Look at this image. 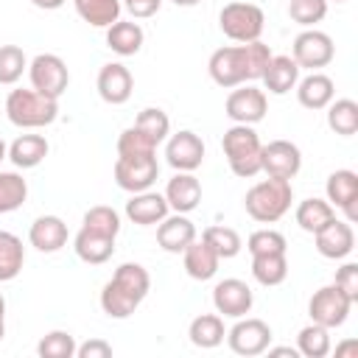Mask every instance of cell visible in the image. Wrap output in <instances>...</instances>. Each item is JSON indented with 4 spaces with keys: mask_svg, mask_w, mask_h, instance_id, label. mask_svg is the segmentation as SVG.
Masks as SVG:
<instances>
[{
    "mask_svg": "<svg viewBox=\"0 0 358 358\" xmlns=\"http://www.w3.org/2000/svg\"><path fill=\"white\" fill-rule=\"evenodd\" d=\"M333 3H344V0H333Z\"/></svg>",
    "mask_w": 358,
    "mask_h": 358,
    "instance_id": "obj_54",
    "label": "cell"
},
{
    "mask_svg": "<svg viewBox=\"0 0 358 358\" xmlns=\"http://www.w3.org/2000/svg\"><path fill=\"white\" fill-rule=\"evenodd\" d=\"M288 14L294 22L313 28L316 22H322L327 17V0H291L288 3Z\"/></svg>",
    "mask_w": 358,
    "mask_h": 358,
    "instance_id": "obj_42",
    "label": "cell"
},
{
    "mask_svg": "<svg viewBox=\"0 0 358 358\" xmlns=\"http://www.w3.org/2000/svg\"><path fill=\"white\" fill-rule=\"evenodd\" d=\"M260 171L274 176V179H294L302 168V154L294 143L288 140H271L268 145H263V154H260Z\"/></svg>",
    "mask_w": 358,
    "mask_h": 358,
    "instance_id": "obj_13",
    "label": "cell"
},
{
    "mask_svg": "<svg viewBox=\"0 0 358 358\" xmlns=\"http://www.w3.org/2000/svg\"><path fill=\"white\" fill-rule=\"evenodd\" d=\"M268 355H291V358H296L299 350L296 347H268Z\"/></svg>",
    "mask_w": 358,
    "mask_h": 358,
    "instance_id": "obj_49",
    "label": "cell"
},
{
    "mask_svg": "<svg viewBox=\"0 0 358 358\" xmlns=\"http://www.w3.org/2000/svg\"><path fill=\"white\" fill-rule=\"evenodd\" d=\"M131 90H134V78H131L126 64L109 62V64L101 67V73H98V95L106 103H112V106L126 103L131 98Z\"/></svg>",
    "mask_w": 358,
    "mask_h": 358,
    "instance_id": "obj_17",
    "label": "cell"
},
{
    "mask_svg": "<svg viewBox=\"0 0 358 358\" xmlns=\"http://www.w3.org/2000/svg\"><path fill=\"white\" fill-rule=\"evenodd\" d=\"M25 263V246L14 232L0 229V282L14 280L22 271Z\"/></svg>",
    "mask_w": 358,
    "mask_h": 358,
    "instance_id": "obj_32",
    "label": "cell"
},
{
    "mask_svg": "<svg viewBox=\"0 0 358 358\" xmlns=\"http://www.w3.org/2000/svg\"><path fill=\"white\" fill-rule=\"evenodd\" d=\"M263 8L255 3H227L218 14V25L224 31V36H229L232 42H255L263 34Z\"/></svg>",
    "mask_w": 358,
    "mask_h": 358,
    "instance_id": "obj_6",
    "label": "cell"
},
{
    "mask_svg": "<svg viewBox=\"0 0 358 358\" xmlns=\"http://www.w3.org/2000/svg\"><path fill=\"white\" fill-rule=\"evenodd\" d=\"M187 336H190V344L201 347V350H213L224 341L227 330H224V319L218 313H201L190 322L187 327Z\"/></svg>",
    "mask_w": 358,
    "mask_h": 358,
    "instance_id": "obj_29",
    "label": "cell"
},
{
    "mask_svg": "<svg viewBox=\"0 0 358 358\" xmlns=\"http://www.w3.org/2000/svg\"><path fill=\"white\" fill-rule=\"evenodd\" d=\"M182 255H185V271H187L193 280H201V282H204V280L215 277L221 257L210 249V243H204V241H193Z\"/></svg>",
    "mask_w": 358,
    "mask_h": 358,
    "instance_id": "obj_26",
    "label": "cell"
},
{
    "mask_svg": "<svg viewBox=\"0 0 358 358\" xmlns=\"http://www.w3.org/2000/svg\"><path fill=\"white\" fill-rule=\"evenodd\" d=\"M3 336H6V322H0V341H3Z\"/></svg>",
    "mask_w": 358,
    "mask_h": 358,
    "instance_id": "obj_53",
    "label": "cell"
},
{
    "mask_svg": "<svg viewBox=\"0 0 358 358\" xmlns=\"http://www.w3.org/2000/svg\"><path fill=\"white\" fill-rule=\"evenodd\" d=\"M333 218H336V207H330V201H324V199H305L296 207V224L310 235L319 232Z\"/></svg>",
    "mask_w": 358,
    "mask_h": 358,
    "instance_id": "obj_34",
    "label": "cell"
},
{
    "mask_svg": "<svg viewBox=\"0 0 358 358\" xmlns=\"http://www.w3.org/2000/svg\"><path fill=\"white\" fill-rule=\"evenodd\" d=\"M327 126L341 134V137H352L358 131V103L352 98H338L330 101L327 106Z\"/></svg>",
    "mask_w": 358,
    "mask_h": 358,
    "instance_id": "obj_33",
    "label": "cell"
},
{
    "mask_svg": "<svg viewBox=\"0 0 358 358\" xmlns=\"http://www.w3.org/2000/svg\"><path fill=\"white\" fill-rule=\"evenodd\" d=\"M28 76H31V87L48 98H62V92L70 84V73L67 64L62 62V56L56 53H39L34 56V62L28 64Z\"/></svg>",
    "mask_w": 358,
    "mask_h": 358,
    "instance_id": "obj_9",
    "label": "cell"
},
{
    "mask_svg": "<svg viewBox=\"0 0 358 358\" xmlns=\"http://www.w3.org/2000/svg\"><path fill=\"white\" fill-rule=\"evenodd\" d=\"M165 201L176 213H190L201 201V182L190 171H176V176L165 187Z\"/></svg>",
    "mask_w": 358,
    "mask_h": 358,
    "instance_id": "obj_20",
    "label": "cell"
},
{
    "mask_svg": "<svg viewBox=\"0 0 358 358\" xmlns=\"http://www.w3.org/2000/svg\"><path fill=\"white\" fill-rule=\"evenodd\" d=\"M336 56V48H333V39L324 34V31H316V28H308L302 31L296 39H294V62L299 64V70H319V67H327Z\"/></svg>",
    "mask_w": 358,
    "mask_h": 358,
    "instance_id": "obj_10",
    "label": "cell"
},
{
    "mask_svg": "<svg viewBox=\"0 0 358 358\" xmlns=\"http://www.w3.org/2000/svg\"><path fill=\"white\" fill-rule=\"evenodd\" d=\"M76 11L84 22H90L92 28H109L112 22L120 20V0H73Z\"/></svg>",
    "mask_w": 358,
    "mask_h": 358,
    "instance_id": "obj_31",
    "label": "cell"
},
{
    "mask_svg": "<svg viewBox=\"0 0 358 358\" xmlns=\"http://www.w3.org/2000/svg\"><path fill=\"white\" fill-rule=\"evenodd\" d=\"M76 338L67 333V330H50L39 344H36V352L39 358H73L76 355Z\"/></svg>",
    "mask_w": 358,
    "mask_h": 358,
    "instance_id": "obj_41",
    "label": "cell"
},
{
    "mask_svg": "<svg viewBox=\"0 0 358 358\" xmlns=\"http://www.w3.org/2000/svg\"><path fill=\"white\" fill-rule=\"evenodd\" d=\"M36 8H45V11H53V8H62L64 0H31Z\"/></svg>",
    "mask_w": 358,
    "mask_h": 358,
    "instance_id": "obj_48",
    "label": "cell"
},
{
    "mask_svg": "<svg viewBox=\"0 0 358 358\" xmlns=\"http://www.w3.org/2000/svg\"><path fill=\"white\" fill-rule=\"evenodd\" d=\"M268 59H271L268 45L255 39V42H241V45L218 48L210 56L207 70H210V78L218 87H238V84L263 78V70H266Z\"/></svg>",
    "mask_w": 358,
    "mask_h": 358,
    "instance_id": "obj_1",
    "label": "cell"
},
{
    "mask_svg": "<svg viewBox=\"0 0 358 358\" xmlns=\"http://www.w3.org/2000/svg\"><path fill=\"white\" fill-rule=\"evenodd\" d=\"M224 154H227V162L232 168L235 176L241 179H252L260 173V154H263V143L257 137V131L246 123H235L232 129L224 131Z\"/></svg>",
    "mask_w": 358,
    "mask_h": 358,
    "instance_id": "obj_4",
    "label": "cell"
},
{
    "mask_svg": "<svg viewBox=\"0 0 358 358\" xmlns=\"http://www.w3.org/2000/svg\"><path fill=\"white\" fill-rule=\"evenodd\" d=\"M28 67V59L22 48L17 45H0V84H17Z\"/></svg>",
    "mask_w": 358,
    "mask_h": 358,
    "instance_id": "obj_40",
    "label": "cell"
},
{
    "mask_svg": "<svg viewBox=\"0 0 358 358\" xmlns=\"http://www.w3.org/2000/svg\"><path fill=\"white\" fill-rule=\"evenodd\" d=\"M285 235L277 229H257L249 235L246 249L249 255H271V252H285Z\"/></svg>",
    "mask_w": 358,
    "mask_h": 358,
    "instance_id": "obj_43",
    "label": "cell"
},
{
    "mask_svg": "<svg viewBox=\"0 0 358 358\" xmlns=\"http://www.w3.org/2000/svg\"><path fill=\"white\" fill-rule=\"evenodd\" d=\"M134 20H145V17H154L162 6V0H123L120 3Z\"/></svg>",
    "mask_w": 358,
    "mask_h": 358,
    "instance_id": "obj_46",
    "label": "cell"
},
{
    "mask_svg": "<svg viewBox=\"0 0 358 358\" xmlns=\"http://www.w3.org/2000/svg\"><path fill=\"white\" fill-rule=\"evenodd\" d=\"M252 277L271 288V285H280L285 277H288V260H285V252H271V255H252Z\"/></svg>",
    "mask_w": 358,
    "mask_h": 358,
    "instance_id": "obj_30",
    "label": "cell"
},
{
    "mask_svg": "<svg viewBox=\"0 0 358 358\" xmlns=\"http://www.w3.org/2000/svg\"><path fill=\"white\" fill-rule=\"evenodd\" d=\"M151 288V277L140 263H123L101 291V308L112 319H126L137 310Z\"/></svg>",
    "mask_w": 358,
    "mask_h": 358,
    "instance_id": "obj_2",
    "label": "cell"
},
{
    "mask_svg": "<svg viewBox=\"0 0 358 358\" xmlns=\"http://www.w3.org/2000/svg\"><path fill=\"white\" fill-rule=\"evenodd\" d=\"M78 358H109L112 355V344H106L103 338H90L87 344L76 347Z\"/></svg>",
    "mask_w": 358,
    "mask_h": 358,
    "instance_id": "obj_47",
    "label": "cell"
},
{
    "mask_svg": "<svg viewBox=\"0 0 358 358\" xmlns=\"http://www.w3.org/2000/svg\"><path fill=\"white\" fill-rule=\"evenodd\" d=\"M168 201L165 196L154 193V190H140V193H131V199L126 201V215L129 221L140 224V227H151V224H159L165 215H168Z\"/></svg>",
    "mask_w": 358,
    "mask_h": 358,
    "instance_id": "obj_21",
    "label": "cell"
},
{
    "mask_svg": "<svg viewBox=\"0 0 358 358\" xmlns=\"http://www.w3.org/2000/svg\"><path fill=\"white\" fill-rule=\"evenodd\" d=\"M165 157H168V165L173 171H190L193 173L204 162V143L196 131L182 129V131L171 134V140L165 145Z\"/></svg>",
    "mask_w": 358,
    "mask_h": 358,
    "instance_id": "obj_14",
    "label": "cell"
},
{
    "mask_svg": "<svg viewBox=\"0 0 358 358\" xmlns=\"http://www.w3.org/2000/svg\"><path fill=\"white\" fill-rule=\"evenodd\" d=\"M336 285L352 299V305L358 302V263H344L336 271Z\"/></svg>",
    "mask_w": 358,
    "mask_h": 358,
    "instance_id": "obj_45",
    "label": "cell"
},
{
    "mask_svg": "<svg viewBox=\"0 0 358 358\" xmlns=\"http://www.w3.org/2000/svg\"><path fill=\"white\" fill-rule=\"evenodd\" d=\"M28 241H31V246H36V249L45 252V255L59 252V249L67 243V224H64L59 215H39V218L31 224Z\"/></svg>",
    "mask_w": 358,
    "mask_h": 358,
    "instance_id": "obj_22",
    "label": "cell"
},
{
    "mask_svg": "<svg viewBox=\"0 0 358 358\" xmlns=\"http://www.w3.org/2000/svg\"><path fill=\"white\" fill-rule=\"evenodd\" d=\"M0 322H6V299H3V294H0Z\"/></svg>",
    "mask_w": 358,
    "mask_h": 358,
    "instance_id": "obj_51",
    "label": "cell"
},
{
    "mask_svg": "<svg viewBox=\"0 0 358 358\" xmlns=\"http://www.w3.org/2000/svg\"><path fill=\"white\" fill-rule=\"evenodd\" d=\"M171 3H176V6H185V8H187V6H199L201 0H171Z\"/></svg>",
    "mask_w": 358,
    "mask_h": 358,
    "instance_id": "obj_50",
    "label": "cell"
},
{
    "mask_svg": "<svg viewBox=\"0 0 358 358\" xmlns=\"http://www.w3.org/2000/svg\"><path fill=\"white\" fill-rule=\"evenodd\" d=\"M201 241L204 243H210V249L221 257V260H227V257H235L238 252H241V235L232 229V227H207L204 229V235H201Z\"/></svg>",
    "mask_w": 358,
    "mask_h": 358,
    "instance_id": "obj_39",
    "label": "cell"
},
{
    "mask_svg": "<svg viewBox=\"0 0 358 358\" xmlns=\"http://www.w3.org/2000/svg\"><path fill=\"white\" fill-rule=\"evenodd\" d=\"M134 129H137L143 137H148L154 145H159V143L168 137V131H171V120H168V115H165L162 109L148 106V109H143V112L137 115Z\"/></svg>",
    "mask_w": 358,
    "mask_h": 358,
    "instance_id": "obj_37",
    "label": "cell"
},
{
    "mask_svg": "<svg viewBox=\"0 0 358 358\" xmlns=\"http://www.w3.org/2000/svg\"><path fill=\"white\" fill-rule=\"evenodd\" d=\"M196 241V227L193 221L185 215V213H176V215H165L157 227V243L171 252V255H179L185 252L190 243Z\"/></svg>",
    "mask_w": 358,
    "mask_h": 358,
    "instance_id": "obj_19",
    "label": "cell"
},
{
    "mask_svg": "<svg viewBox=\"0 0 358 358\" xmlns=\"http://www.w3.org/2000/svg\"><path fill=\"white\" fill-rule=\"evenodd\" d=\"M299 81V64L291 56H271L266 70H263V84L274 95H285L296 87Z\"/></svg>",
    "mask_w": 358,
    "mask_h": 358,
    "instance_id": "obj_23",
    "label": "cell"
},
{
    "mask_svg": "<svg viewBox=\"0 0 358 358\" xmlns=\"http://www.w3.org/2000/svg\"><path fill=\"white\" fill-rule=\"evenodd\" d=\"M296 350H299V355H305V358H324V355L330 352V330L322 327V324H316V322H310L308 327L299 330V336H296Z\"/></svg>",
    "mask_w": 358,
    "mask_h": 358,
    "instance_id": "obj_36",
    "label": "cell"
},
{
    "mask_svg": "<svg viewBox=\"0 0 358 358\" xmlns=\"http://www.w3.org/2000/svg\"><path fill=\"white\" fill-rule=\"evenodd\" d=\"M313 238H316L319 255L322 257H330V260L347 257L352 252V246H355V232H352L350 221H338V218H333L319 232H313Z\"/></svg>",
    "mask_w": 358,
    "mask_h": 358,
    "instance_id": "obj_18",
    "label": "cell"
},
{
    "mask_svg": "<svg viewBox=\"0 0 358 358\" xmlns=\"http://www.w3.org/2000/svg\"><path fill=\"white\" fill-rule=\"evenodd\" d=\"M81 227L90 229V232L106 235V238H117V232H120V215L112 207H106V204H95V207H90L84 213Z\"/></svg>",
    "mask_w": 358,
    "mask_h": 358,
    "instance_id": "obj_38",
    "label": "cell"
},
{
    "mask_svg": "<svg viewBox=\"0 0 358 358\" xmlns=\"http://www.w3.org/2000/svg\"><path fill=\"white\" fill-rule=\"evenodd\" d=\"M143 28L137 22H129V20H117L106 28V45L117 53V56H134L140 48H143Z\"/></svg>",
    "mask_w": 358,
    "mask_h": 358,
    "instance_id": "obj_27",
    "label": "cell"
},
{
    "mask_svg": "<svg viewBox=\"0 0 358 358\" xmlns=\"http://www.w3.org/2000/svg\"><path fill=\"white\" fill-rule=\"evenodd\" d=\"M6 115L20 129L50 126L59 117V101L36 90H11L6 98Z\"/></svg>",
    "mask_w": 358,
    "mask_h": 358,
    "instance_id": "obj_5",
    "label": "cell"
},
{
    "mask_svg": "<svg viewBox=\"0 0 358 358\" xmlns=\"http://www.w3.org/2000/svg\"><path fill=\"white\" fill-rule=\"evenodd\" d=\"M117 154H157V145L148 137H143L134 126H129L117 137Z\"/></svg>",
    "mask_w": 358,
    "mask_h": 358,
    "instance_id": "obj_44",
    "label": "cell"
},
{
    "mask_svg": "<svg viewBox=\"0 0 358 358\" xmlns=\"http://www.w3.org/2000/svg\"><path fill=\"white\" fill-rule=\"evenodd\" d=\"M252 302H255L252 288L243 280H238V277H227V280H221L213 288V305H215V310L224 313V316H229V319L246 316L252 310Z\"/></svg>",
    "mask_w": 358,
    "mask_h": 358,
    "instance_id": "obj_15",
    "label": "cell"
},
{
    "mask_svg": "<svg viewBox=\"0 0 358 358\" xmlns=\"http://www.w3.org/2000/svg\"><path fill=\"white\" fill-rule=\"evenodd\" d=\"M159 176V162L154 154H117L115 159V182L120 190L140 193L148 190Z\"/></svg>",
    "mask_w": 358,
    "mask_h": 358,
    "instance_id": "obj_7",
    "label": "cell"
},
{
    "mask_svg": "<svg viewBox=\"0 0 358 358\" xmlns=\"http://www.w3.org/2000/svg\"><path fill=\"white\" fill-rule=\"evenodd\" d=\"M350 308H352V299L333 282V285H324L319 291H313L310 302H308V313H310V322L333 330V327H341L350 316Z\"/></svg>",
    "mask_w": 358,
    "mask_h": 358,
    "instance_id": "obj_8",
    "label": "cell"
},
{
    "mask_svg": "<svg viewBox=\"0 0 358 358\" xmlns=\"http://www.w3.org/2000/svg\"><path fill=\"white\" fill-rule=\"evenodd\" d=\"M324 190H327L330 207H338L347 215V221L352 224L358 218V204H355L358 201V173L355 171H347V168L333 171L327 176Z\"/></svg>",
    "mask_w": 358,
    "mask_h": 358,
    "instance_id": "obj_16",
    "label": "cell"
},
{
    "mask_svg": "<svg viewBox=\"0 0 358 358\" xmlns=\"http://www.w3.org/2000/svg\"><path fill=\"white\" fill-rule=\"evenodd\" d=\"M6 157H8V145H6V143H3V140H0V162H3V159H6Z\"/></svg>",
    "mask_w": 358,
    "mask_h": 358,
    "instance_id": "obj_52",
    "label": "cell"
},
{
    "mask_svg": "<svg viewBox=\"0 0 358 358\" xmlns=\"http://www.w3.org/2000/svg\"><path fill=\"white\" fill-rule=\"evenodd\" d=\"M28 199V182L14 171H0V215L14 213Z\"/></svg>",
    "mask_w": 358,
    "mask_h": 358,
    "instance_id": "obj_35",
    "label": "cell"
},
{
    "mask_svg": "<svg viewBox=\"0 0 358 358\" xmlns=\"http://www.w3.org/2000/svg\"><path fill=\"white\" fill-rule=\"evenodd\" d=\"M227 117L235 120V123H246V126H255L266 117L268 112V101H266V92L257 90V87H241V90H232L227 95Z\"/></svg>",
    "mask_w": 358,
    "mask_h": 358,
    "instance_id": "obj_12",
    "label": "cell"
},
{
    "mask_svg": "<svg viewBox=\"0 0 358 358\" xmlns=\"http://www.w3.org/2000/svg\"><path fill=\"white\" fill-rule=\"evenodd\" d=\"M48 140L42 134H20L11 145H8V159L17 168H36L45 157H48Z\"/></svg>",
    "mask_w": 358,
    "mask_h": 358,
    "instance_id": "obj_28",
    "label": "cell"
},
{
    "mask_svg": "<svg viewBox=\"0 0 358 358\" xmlns=\"http://www.w3.org/2000/svg\"><path fill=\"white\" fill-rule=\"evenodd\" d=\"M336 90H333V78L324 73H310L302 81H296V98L305 109H324L333 101Z\"/></svg>",
    "mask_w": 358,
    "mask_h": 358,
    "instance_id": "obj_24",
    "label": "cell"
},
{
    "mask_svg": "<svg viewBox=\"0 0 358 358\" xmlns=\"http://www.w3.org/2000/svg\"><path fill=\"white\" fill-rule=\"evenodd\" d=\"M291 201H294L291 182H288V179H274V176H268V179L252 185V187L246 190V196H243L246 213H249L255 221H260V224H274V221H280V218L288 213Z\"/></svg>",
    "mask_w": 358,
    "mask_h": 358,
    "instance_id": "obj_3",
    "label": "cell"
},
{
    "mask_svg": "<svg viewBox=\"0 0 358 358\" xmlns=\"http://www.w3.org/2000/svg\"><path fill=\"white\" fill-rule=\"evenodd\" d=\"M227 341H229V350L235 355H260L268 350L271 344V327L263 322V319H243L238 324H232V330L227 333Z\"/></svg>",
    "mask_w": 358,
    "mask_h": 358,
    "instance_id": "obj_11",
    "label": "cell"
},
{
    "mask_svg": "<svg viewBox=\"0 0 358 358\" xmlns=\"http://www.w3.org/2000/svg\"><path fill=\"white\" fill-rule=\"evenodd\" d=\"M73 249L84 263L101 266L115 255V238H106V235H98V232H90L81 227L76 241H73Z\"/></svg>",
    "mask_w": 358,
    "mask_h": 358,
    "instance_id": "obj_25",
    "label": "cell"
}]
</instances>
